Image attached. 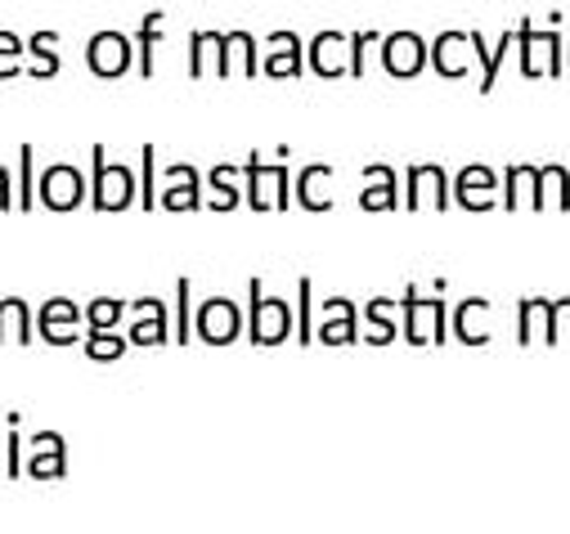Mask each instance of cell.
Wrapping results in <instances>:
<instances>
[{"label": "cell", "mask_w": 570, "mask_h": 534, "mask_svg": "<svg viewBox=\"0 0 570 534\" xmlns=\"http://www.w3.org/2000/svg\"><path fill=\"white\" fill-rule=\"evenodd\" d=\"M400 310H404V337L413 346H445V337H450V306L441 297H422L409 284L404 297H400Z\"/></svg>", "instance_id": "6da1fadb"}, {"label": "cell", "mask_w": 570, "mask_h": 534, "mask_svg": "<svg viewBox=\"0 0 570 534\" xmlns=\"http://www.w3.org/2000/svg\"><path fill=\"white\" fill-rule=\"evenodd\" d=\"M247 297H252V310H247V337L252 346H278L293 337V306L283 297H265L261 279L247 284Z\"/></svg>", "instance_id": "7a4b0ae2"}, {"label": "cell", "mask_w": 570, "mask_h": 534, "mask_svg": "<svg viewBox=\"0 0 570 534\" xmlns=\"http://www.w3.org/2000/svg\"><path fill=\"white\" fill-rule=\"evenodd\" d=\"M90 180L95 211H126L135 202V171L126 162H104V145L90 149Z\"/></svg>", "instance_id": "3957f363"}, {"label": "cell", "mask_w": 570, "mask_h": 534, "mask_svg": "<svg viewBox=\"0 0 570 534\" xmlns=\"http://www.w3.org/2000/svg\"><path fill=\"white\" fill-rule=\"evenodd\" d=\"M247 171V207L252 211H288L293 207V176L283 162H261V158H247L243 162Z\"/></svg>", "instance_id": "277c9868"}, {"label": "cell", "mask_w": 570, "mask_h": 534, "mask_svg": "<svg viewBox=\"0 0 570 534\" xmlns=\"http://www.w3.org/2000/svg\"><path fill=\"white\" fill-rule=\"evenodd\" d=\"M521 77H561L566 72V46H561V37H557V28L552 32H534L530 28V19H521Z\"/></svg>", "instance_id": "5b68a950"}, {"label": "cell", "mask_w": 570, "mask_h": 534, "mask_svg": "<svg viewBox=\"0 0 570 534\" xmlns=\"http://www.w3.org/2000/svg\"><path fill=\"white\" fill-rule=\"evenodd\" d=\"M422 202H432L436 211H450V176L441 162H413L409 167V185H404V207L417 211Z\"/></svg>", "instance_id": "8992f818"}, {"label": "cell", "mask_w": 570, "mask_h": 534, "mask_svg": "<svg viewBox=\"0 0 570 534\" xmlns=\"http://www.w3.org/2000/svg\"><path fill=\"white\" fill-rule=\"evenodd\" d=\"M194 333H198L207 346H229V342L243 333V310H238L229 297H207V301L198 306Z\"/></svg>", "instance_id": "52a82bcc"}, {"label": "cell", "mask_w": 570, "mask_h": 534, "mask_svg": "<svg viewBox=\"0 0 570 534\" xmlns=\"http://www.w3.org/2000/svg\"><path fill=\"white\" fill-rule=\"evenodd\" d=\"M37 198H41L50 211H72V207H81V198H86V180H81V171H77L72 162H55V167L41 171Z\"/></svg>", "instance_id": "ba28073f"}, {"label": "cell", "mask_w": 570, "mask_h": 534, "mask_svg": "<svg viewBox=\"0 0 570 534\" xmlns=\"http://www.w3.org/2000/svg\"><path fill=\"white\" fill-rule=\"evenodd\" d=\"M557 319H561V306L557 301H548V297H525L521 301V310H517V342L521 346H534V342H543V346H557Z\"/></svg>", "instance_id": "9c48e42d"}, {"label": "cell", "mask_w": 570, "mask_h": 534, "mask_svg": "<svg viewBox=\"0 0 570 534\" xmlns=\"http://www.w3.org/2000/svg\"><path fill=\"white\" fill-rule=\"evenodd\" d=\"M426 59H432V50H426V41L417 32H391V37H382V68L391 77H417L426 68Z\"/></svg>", "instance_id": "30bf717a"}, {"label": "cell", "mask_w": 570, "mask_h": 534, "mask_svg": "<svg viewBox=\"0 0 570 534\" xmlns=\"http://www.w3.org/2000/svg\"><path fill=\"white\" fill-rule=\"evenodd\" d=\"M28 449H32V454H28L23 472H28L32 481H59V476H68V445H63L59 432H37Z\"/></svg>", "instance_id": "8fae6325"}, {"label": "cell", "mask_w": 570, "mask_h": 534, "mask_svg": "<svg viewBox=\"0 0 570 534\" xmlns=\"http://www.w3.org/2000/svg\"><path fill=\"white\" fill-rule=\"evenodd\" d=\"M86 68L95 77H121L130 68V41L121 32H95L90 46H86Z\"/></svg>", "instance_id": "7c38bea8"}, {"label": "cell", "mask_w": 570, "mask_h": 534, "mask_svg": "<svg viewBox=\"0 0 570 534\" xmlns=\"http://www.w3.org/2000/svg\"><path fill=\"white\" fill-rule=\"evenodd\" d=\"M494 189H499V176L485 162H472V167H463L454 176V202L468 207V211H490L494 207Z\"/></svg>", "instance_id": "4fadbf2b"}, {"label": "cell", "mask_w": 570, "mask_h": 534, "mask_svg": "<svg viewBox=\"0 0 570 534\" xmlns=\"http://www.w3.org/2000/svg\"><path fill=\"white\" fill-rule=\"evenodd\" d=\"M77 319H81L77 301H68V297H50V301L37 310V333H41L46 346H72V342H77V333H72Z\"/></svg>", "instance_id": "5bb4252c"}, {"label": "cell", "mask_w": 570, "mask_h": 534, "mask_svg": "<svg viewBox=\"0 0 570 534\" xmlns=\"http://www.w3.org/2000/svg\"><path fill=\"white\" fill-rule=\"evenodd\" d=\"M171 337V324H167V301L158 297H139L135 301V324L126 333L130 346H163Z\"/></svg>", "instance_id": "9a60e30c"}, {"label": "cell", "mask_w": 570, "mask_h": 534, "mask_svg": "<svg viewBox=\"0 0 570 534\" xmlns=\"http://www.w3.org/2000/svg\"><path fill=\"white\" fill-rule=\"evenodd\" d=\"M163 176H167V194H163L167 211H198L203 207V176H198V167L171 162Z\"/></svg>", "instance_id": "2e32d148"}, {"label": "cell", "mask_w": 570, "mask_h": 534, "mask_svg": "<svg viewBox=\"0 0 570 534\" xmlns=\"http://www.w3.org/2000/svg\"><path fill=\"white\" fill-rule=\"evenodd\" d=\"M311 68H315L324 81L346 77V72H351V37H342V32H320V37L311 41Z\"/></svg>", "instance_id": "e0dca14e"}, {"label": "cell", "mask_w": 570, "mask_h": 534, "mask_svg": "<svg viewBox=\"0 0 570 534\" xmlns=\"http://www.w3.org/2000/svg\"><path fill=\"white\" fill-rule=\"evenodd\" d=\"M521 198H525L534 211H543V207H548V202H543L539 167H530V162H512V167L503 171V207H508V211H517V207H521Z\"/></svg>", "instance_id": "ac0fdd59"}, {"label": "cell", "mask_w": 570, "mask_h": 534, "mask_svg": "<svg viewBox=\"0 0 570 534\" xmlns=\"http://www.w3.org/2000/svg\"><path fill=\"white\" fill-rule=\"evenodd\" d=\"M320 342H324V346H351V342H360V319H355V306H351L346 297L324 301Z\"/></svg>", "instance_id": "d6986e66"}, {"label": "cell", "mask_w": 570, "mask_h": 534, "mask_svg": "<svg viewBox=\"0 0 570 534\" xmlns=\"http://www.w3.org/2000/svg\"><path fill=\"white\" fill-rule=\"evenodd\" d=\"M269 59L261 63L269 77H302L306 59H302V37L297 32H269Z\"/></svg>", "instance_id": "ffe728a7"}, {"label": "cell", "mask_w": 570, "mask_h": 534, "mask_svg": "<svg viewBox=\"0 0 570 534\" xmlns=\"http://www.w3.org/2000/svg\"><path fill=\"white\" fill-rule=\"evenodd\" d=\"M468 46H472L468 32H441V37L432 41V63H436V72L450 77V81L468 77V55H463Z\"/></svg>", "instance_id": "44dd1931"}, {"label": "cell", "mask_w": 570, "mask_h": 534, "mask_svg": "<svg viewBox=\"0 0 570 534\" xmlns=\"http://www.w3.org/2000/svg\"><path fill=\"white\" fill-rule=\"evenodd\" d=\"M360 207H364V211H391V207H400V198H395V171H391L386 162L364 167V194H360Z\"/></svg>", "instance_id": "7402d4cb"}, {"label": "cell", "mask_w": 570, "mask_h": 534, "mask_svg": "<svg viewBox=\"0 0 570 534\" xmlns=\"http://www.w3.org/2000/svg\"><path fill=\"white\" fill-rule=\"evenodd\" d=\"M481 315H490V301L485 297H468V301H459L454 306V337L463 342V346H485L490 342V328H481Z\"/></svg>", "instance_id": "603a6c76"}, {"label": "cell", "mask_w": 570, "mask_h": 534, "mask_svg": "<svg viewBox=\"0 0 570 534\" xmlns=\"http://www.w3.org/2000/svg\"><path fill=\"white\" fill-rule=\"evenodd\" d=\"M328 180H333V167H328V162H311V167L297 176V194H293V202H302L306 211H328V207H333V198L324 194Z\"/></svg>", "instance_id": "cb8c5ba5"}, {"label": "cell", "mask_w": 570, "mask_h": 534, "mask_svg": "<svg viewBox=\"0 0 570 534\" xmlns=\"http://www.w3.org/2000/svg\"><path fill=\"white\" fill-rule=\"evenodd\" d=\"M6 342L32 346V306L23 297H6V301H0V346H6Z\"/></svg>", "instance_id": "d4e9b609"}, {"label": "cell", "mask_w": 570, "mask_h": 534, "mask_svg": "<svg viewBox=\"0 0 570 534\" xmlns=\"http://www.w3.org/2000/svg\"><path fill=\"white\" fill-rule=\"evenodd\" d=\"M472 37V50H476V59H481V95H490L494 90V81H499V63H503V55H508V46L517 41V32H503L499 37V46L485 55V37L481 32H468Z\"/></svg>", "instance_id": "484cf974"}, {"label": "cell", "mask_w": 570, "mask_h": 534, "mask_svg": "<svg viewBox=\"0 0 570 534\" xmlns=\"http://www.w3.org/2000/svg\"><path fill=\"white\" fill-rule=\"evenodd\" d=\"M391 310H395V301H391V297H373V301H368V310H364V319L373 324V333L364 337L368 346H391V342H395L400 324H395V315H391Z\"/></svg>", "instance_id": "4316f807"}, {"label": "cell", "mask_w": 570, "mask_h": 534, "mask_svg": "<svg viewBox=\"0 0 570 534\" xmlns=\"http://www.w3.org/2000/svg\"><path fill=\"white\" fill-rule=\"evenodd\" d=\"M234 176H238V167H234V162H220V167H212V171H207V185H212V207H216V211H234V207H238Z\"/></svg>", "instance_id": "83f0119b"}, {"label": "cell", "mask_w": 570, "mask_h": 534, "mask_svg": "<svg viewBox=\"0 0 570 534\" xmlns=\"http://www.w3.org/2000/svg\"><path fill=\"white\" fill-rule=\"evenodd\" d=\"M163 10L145 14V23H139V77H154V50H158V37H163Z\"/></svg>", "instance_id": "f1b7e54d"}, {"label": "cell", "mask_w": 570, "mask_h": 534, "mask_svg": "<svg viewBox=\"0 0 570 534\" xmlns=\"http://www.w3.org/2000/svg\"><path fill=\"white\" fill-rule=\"evenodd\" d=\"M55 46H59L55 32H37V37H32V46H28V50H32V68H28V72H32L37 81H46V77L59 72V55H55Z\"/></svg>", "instance_id": "f546056e"}, {"label": "cell", "mask_w": 570, "mask_h": 534, "mask_svg": "<svg viewBox=\"0 0 570 534\" xmlns=\"http://www.w3.org/2000/svg\"><path fill=\"white\" fill-rule=\"evenodd\" d=\"M126 346H130L126 337H117V333H99V328H90V337H86V355H90V359H104V364H108V359H121Z\"/></svg>", "instance_id": "4dcf8cb0"}, {"label": "cell", "mask_w": 570, "mask_h": 534, "mask_svg": "<svg viewBox=\"0 0 570 534\" xmlns=\"http://www.w3.org/2000/svg\"><path fill=\"white\" fill-rule=\"evenodd\" d=\"M23 50L28 46L14 32H0V81H10V77L23 72Z\"/></svg>", "instance_id": "1f68e13d"}, {"label": "cell", "mask_w": 570, "mask_h": 534, "mask_svg": "<svg viewBox=\"0 0 570 534\" xmlns=\"http://www.w3.org/2000/svg\"><path fill=\"white\" fill-rule=\"evenodd\" d=\"M154 158L158 149L145 145L139 149V207H158V185H154Z\"/></svg>", "instance_id": "d6a6232c"}, {"label": "cell", "mask_w": 570, "mask_h": 534, "mask_svg": "<svg viewBox=\"0 0 570 534\" xmlns=\"http://www.w3.org/2000/svg\"><path fill=\"white\" fill-rule=\"evenodd\" d=\"M121 301L117 297H95L90 306H86V319H90V328H99V333H112V324L121 319Z\"/></svg>", "instance_id": "836d02e7"}, {"label": "cell", "mask_w": 570, "mask_h": 534, "mask_svg": "<svg viewBox=\"0 0 570 534\" xmlns=\"http://www.w3.org/2000/svg\"><path fill=\"white\" fill-rule=\"evenodd\" d=\"M297 342H302V346L315 342V324H311V279L297 284Z\"/></svg>", "instance_id": "e575fe53"}, {"label": "cell", "mask_w": 570, "mask_h": 534, "mask_svg": "<svg viewBox=\"0 0 570 534\" xmlns=\"http://www.w3.org/2000/svg\"><path fill=\"white\" fill-rule=\"evenodd\" d=\"M189 293H194L189 279H180V284H176V342H180V346L194 337V324H189Z\"/></svg>", "instance_id": "d590c367"}, {"label": "cell", "mask_w": 570, "mask_h": 534, "mask_svg": "<svg viewBox=\"0 0 570 534\" xmlns=\"http://www.w3.org/2000/svg\"><path fill=\"white\" fill-rule=\"evenodd\" d=\"M32 145L19 149V211H32Z\"/></svg>", "instance_id": "8d00e7d4"}, {"label": "cell", "mask_w": 570, "mask_h": 534, "mask_svg": "<svg viewBox=\"0 0 570 534\" xmlns=\"http://www.w3.org/2000/svg\"><path fill=\"white\" fill-rule=\"evenodd\" d=\"M207 50H212V37H207V32H194V37H189V77H194V81L207 72Z\"/></svg>", "instance_id": "74e56055"}, {"label": "cell", "mask_w": 570, "mask_h": 534, "mask_svg": "<svg viewBox=\"0 0 570 534\" xmlns=\"http://www.w3.org/2000/svg\"><path fill=\"white\" fill-rule=\"evenodd\" d=\"M368 46H382V37L377 32H355L351 37V77H364V50Z\"/></svg>", "instance_id": "f35d334b"}, {"label": "cell", "mask_w": 570, "mask_h": 534, "mask_svg": "<svg viewBox=\"0 0 570 534\" xmlns=\"http://www.w3.org/2000/svg\"><path fill=\"white\" fill-rule=\"evenodd\" d=\"M10 441H6V476H23V436H19V423H10Z\"/></svg>", "instance_id": "ab89813d"}, {"label": "cell", "mask_w": 570, "mask_h": 534, "mask_svg": "<svg viewBox=\"0 0 570 534\" xmlns=\"http://www.w3.org/2000/svg\"><path fill=\"white\" fill-rule=\"evenodd\" d=\"M14 202H10V171L0 167V211H10Z\"/></svg>", "instance_id": "60d3db41"}, {"label": "cell", "mask_w": 570, "mask_h": 534, "mask_svg": "<svg viewBox=\"0 0 570 534\" xmlns=\"http://www.w3.org/2000/svg\"><path fill=\"white\" fill-rule=\"evenodd\" d=\"M557 306H561V319H566V324H570V297H561V301H557Z\"/></svg>", "instance_id": "b9f144b4"}, {"label": "cell", "mask_w": 570, "mask_h": 534, "mask_svg": "<svg viewBox=\"0 0 570 534\" xmlns=\"http://www.w3.org/2000/svg\"><path fill=\"white\" fill-rule=\"evenodd\" d=\"M0 476H6V458H0Z\"/></svg>", "instance_id": "7bdbcfd3"}]
</instances>
